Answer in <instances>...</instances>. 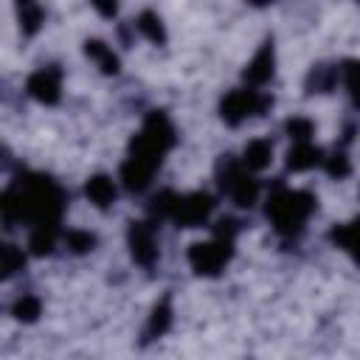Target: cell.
<instances>
[{
    "instance_id": "obj_1",
    "label": "cell",
    "mask_w": 360,
    "mask_h": 360,
    "mask_svg": "<svg viewBox=\"0 0 360 360\" xmlns=\"http://www.w3.org/2000/svg\"><path fill=\"white\" fill-rule=\"evenodd\" d=\"M172 143H174V127H172V121L166 118V112L152 110L146 115L141 132L132 138L129 158L121 166V180L127 183V188L143 191Z\"/></svg>"
},
{
    "instance_id": "obj_2",
    "label": "cell",
    "mask_w": 360,
    "mask_h": 360,
    "mask_svg": "<svg viewBox=\"0 0 360 360\" xmlns=\"http://www.w3.org/2000/svg\"><path fill=\"white\" fill-rule=\"evenodd\" d=\"M315 197L309 191H292V188H276L267 200V219L276 225L278 233H298L307 222V217L315 211Z\"/></svg>"
},
{
    "instance_id": "obj_3",
    "label": "cell",
    "mask_w": 360,
    "mask_h": 360,
    "mask_svg": "<svg viewBox=\"0 0 360 360\" xmlns=\"http://www.w3.org/2000/svg\"><path fill=\"white\" fill-rule=\"evenodd\" d=\"M273 101L267 98V96H262L259 90H233V93H228L225 98H222V107H219V112H222V118L228 121V124H242L245 118H250V115H262L267 107H270Z\"/></svg>"
},
{
    "instance_id": "obj_4",
    "label": "cell",
    "mask_w": 360,
    "mask_h": 360,
    "mask_svg": "<svg viewBox=\"0 0 360 360\" xmlns=\"http://www.w3.org/2000/svg\"><path fill=\"white\" fill-rule=\"evenodd\" d=\"M231 259V239L217 236L214 242H197L188 250V262L200 276H217Z\"/></svg>"
},
{
    "instance_id": "obj_5",
    "label": "cell",
    "mask_w": 360,
    "mask_h": 360,
    "mask_svg": "<svg viewBox=\"0 0 360 360\" xmlns=\"http://www.w3.org/2000/svg\"><path fill=\"white\" fill-rule=\"evenodd\" d=\"M219 183H222V188L231 194V200L236 202V205H242V208H250L253 202H256V194H259V186H256V180H250L233 160H225L222 163V172H219Z\"/></svg>"
},
{
    "instance_id": "obj_6",
    "label": "cell",
    "mask_w": 360,
    "mask_h": 360,
    "mask_svg": "<svg viewBox=\"0 0 360 360\" xmlns=\"http://www.w3.org/2000/svg\"><path fill=\"white\" fill-rule=\"evenodd\" d=\"M62 87V73L56 68H42L28 76V96H34L42 104H56Z\"/></svg>"
},
{
    "instance_id": "obj_7",
    "label": "cell",
    "mask_w": 360,
    "mask_h": 360,
    "mask_svg": "<svg viewBox=\"0 0 360 360\" xmlns=\"http://www.w3.org/2000/svg\"><path fill=\"white\" fill-rule=\"evenodd\" d=\"M129 250L132 259L143 267H149L158 259V245H155V233L146 222H132L129 225Z\"/></svg>"
},
{
    "instance_id": "obj_8",
    "label": "cell",
    "mask_w": 360,
    "mask_h": 360,
    "mask_svg": "<svg viewBox=\"0 0 360 360\" xmlns=\"http://www.w3.org/2000/svg\"><path fill=\"white\" fill-rule=\"evenodd\" d=\"M270 76H273V42H264V45L256 51L253 62L245 68V82L253 84V87H259V84H264Z\"/></svg>"
},
{
    "instance_id": "obj_9",
    "label": "cell",
    "mask_w": 360,
    "mask_h": 360,
    "mask_svg": "<svg viewBox=\"0 0 360 360\" xmlns=\"http://www.w3.org/2000/svg\"><path fill=\"white\" fill-rule=\"evenodd\" d=\"M321 160H323V158H321V149L309 146L307 141H298V143L287 152V169H292V172L312 169V166H318Z\"/></svg>"
},
{
    "instance_id": "obj_10",
    "label": "cell",
    "mask_w": 360,
    "mask_h": 360,
    "mask_svg": "<svg viewBox=\"0 0 360 360\" xmlns=\"http://www.w3.org/2000/svg\"><path fill=\"white\" fill-rule=\"evenodd\" d=\"M84 191H87L90 202H93V205H98V208H110V205H112V200H115V186H112V180H110V177H104V174L90 177V180H87V186H84Z\"/></svg>"
},
{
    "instance_id": "obj_11",
    "label": "cell",
    "mask_w": 360,
    "mask_h": 360,
    "mask_svg": "<svg viewBox=\"0 0 360 360\" xmlns=\"http://www.w3.org/2000/svg\"><path fill=\"white\" fill-rule=\"evenodd\" d=\"M270 160H273V146H270V141H262V138L250 141V143L245 146V152H242V163H245L248 169H253V172L270 166Z\"/></svg>"
},
{
    "instance_id": "obj_12",
    "label": "cell",
    "mask_w": 360,
    "mask_h": 360,
    "mask_svg": "<svg viewBox=\"0 0 360 360\" xmlns=\"http://www.w3.org/2000/svg\"><path fill=\"white\" fill-rule=\"evenodd\" d=\"M84 53H87L104 73H118V56H115L112 48H107L101 39H87V42H84Z\"/></svg>"
},
{
    "instance_id": "obj_13",
    "label": "cell",
    "mask_w": 360,
    "mask_h": 360,
    "mask_svg": "<svg viewBox=\"0 0 360 360\" xmlns=\"http://www.w3.org/2000/svg\"><path fill=\"white\" fill-rule=\"evenodd\" d=\"M17 17L25 34H37V28L42 25V8L37 0H17Z\"/></svg>"
},
{
    "instance_id": "obj_14",
    "label": "cell",
    "mask_w": 360,
    "mask_h": 360,
    "mask_svg": "<svg viewBox=\"0 0 360 360\" xmlns=\"http://www.w3.org/2000/svg\"><path fill=\"white\" fill-rule=\"evenodd\" d=\"M332 239L340 242L346 250H352L360 262V222H352V225H343V228L332 231Z\"/></svg>"
},
{
    "instance_id": "obj_15",
    "label": "cell",
    "mask_w": 360,
    "mask_h": 360,
    "mask_svg": "<svg viewBox=\"0 0 360 360\" xmlns=\"http://www.w3.org/2000/svg\"><path fill=\"white\" fill-rule=\"evenodd\" d=\"M172 321V307H169V298H163L155 309H152V318H149V326H146V335L155 338V335H163L166 326Z\"/></svg>"
},
{
    "instance_id": "obj_16",
    "label": "cell",
    "mask_w": 360,
    "mask_h": 360,
    "mask_svg": "<svg viewBox=\"0 0 360 360\" xmlns=\"http://www.w3.org/2000/svg\"><path fill=\"white\" fill-rule=\"evenodd\" d=\"M138 31L146 37V39H152V42H166V31H163V25H160V20L152 14V11H143L141 17H138Z\"/></svg>"
},
{
    "instance_id": "obj_17",
    "label": "cell",
    "mask_w": 360,
    "mask_h": 360,
    "mask_svg": "<svg viewBox=\"0 0 360 360\" xmlns=\"http://www.w3.org/2000/svg\"><path fill=\"white\" fill-rule=\"evenodd\" d=\"M343 82H346V90H349L352 101L360 107V62H346L343 65Z\"/></svg>"
},
{
    "instance_id": "obj_18",
    "label": "cell",
    "mask_w": 360,
    "mask_h": 360,
    "mask_svg": "<svg viewBox=\"0 0 360 360\" xmlns=\"http://www.w3.org/2000/svg\"><path fill=\"white\" fill-rule=\"evenodd\" d=\"M65 242H68V248H70L73 253H84V250H93L96 236H93L90 231H68Z\"/></svg>"
},
{
    "instance_id": "obj_19",
    "label": "cell",
    "mask_w": 360,
    "mask_h": 360,
    "mask_svg": "<svg viewBox=\"0 0 360 360\" xmlns=\"http://www.w3.org/2000/svg\"><path fill=\"white\" fill-rule=\"evenodd\" d=\"M14 315H17L20 321H34V318L39 315V298L22 295V298L14 304Z\"/></svg>"
},
{
    "instance_id": "obj_20",
    "label": "cell",
    "mask_w": 360,
    "mask_h": 360,
    "mask_svg": "<svg viewBox=\"0 0 360 360\" xmlns=\"http://www.w3.org/2000/svg\"><path fill=\"white\" fill-rule=\"evenodd\" d=\"M335 84V70L332 68H315L309 76V87H315L318 93H326Z\"/></svg>"
},
{
    "instance_id": "obj_21",
    "label": "cell",
    "mask_w": 360,
    "mask_h": 360,
    "mask_svg": "<svg viewBox=\"0 0 360 360\" xmlns=\"http://www.w3.org/2000/svg\"><path fill=\"white\" fill-rule=\"evenodd\" d=\"M287 132H290V138H295V141H309V135H312V121H309V118H290V121H287Z\"/></svg>"
},
{
    "instance_id": "obj_22",
    "label": "cell",
    "mask_w": 360,
    "mask_h": 360,
    "mask_svg": "<svg viewBox=\"0 0 360 360\" xmlns=\"http://www.w3.org/2000/svg\"><path fill=\"white\" fill-rule=\"evenodd\" d=\"M20 267H22V253H20L14 245H6V248H3V273L11 276V273L20 270Z\"/></svg>"
},
{
    "instance_id": "obj_23",
    "label": "cell",
    "mask_w": 360,
    "mask_h": 360,
    "mask_svg": "<svg viewBox=\"0 0 360 360\" xmlns=\"http://www.w3.org/2000/svg\"><path fill=\"white\" fill-rule=\"evenodd\" d=\"M323 163H326V172H329L332 177H346V174H349V163H346L343 155H332V158H326Z\"/></svg>"
},
{
    "instance_id": "obj_24",
    "label": "cell",
    "mask_w": 360,
    "mask_h": 360,
    "mask_svg": "<svg viewBox=\"0 0 360 360\" xmlns=\"http://www.w3.org/2000/svg\"><path fill=\"white\" fill-rule=\"evenodd\" d=\"M90 3L96 6V11L101 17H115V11H118V3L115 0H90Z\"/></svg>"
},
{
    "instance_id": "obj_25",
    "label": "cell",
    "mask_w": 360,
    "mask_h": 360,
    "mask_svg": "<svg viewBox=\"0 0 360 360\" xmlns=\"http://www.w3.org/2000/svg\"><path fill=\"white\" fill-rule=\"evenodd\" d=\"M253 6H264V3H270V0H250Z\"/></svg>"
}]
</instances>
